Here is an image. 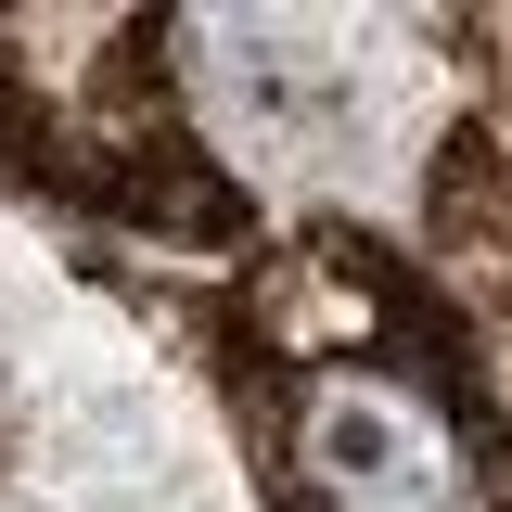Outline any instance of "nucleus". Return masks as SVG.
I'll return each instance as SVG.
<instances>
[{
	"label": "nucleus",
	"mask_w": 512,
	"mask_h": 512,
	"mask_svg": "<svg viewBox=\"0 0 512 512\" xmlns=\"http://www.w3.org/2000/svg\"><path fill=\"white\" fill-rule=\"evenodd\" d=\"M308 474L333 487L346 512H448V448L423 410H397V397H320L308 423Z\"/></svg>",
	"instance_id": "f257e3e1"
}]
</instances>
